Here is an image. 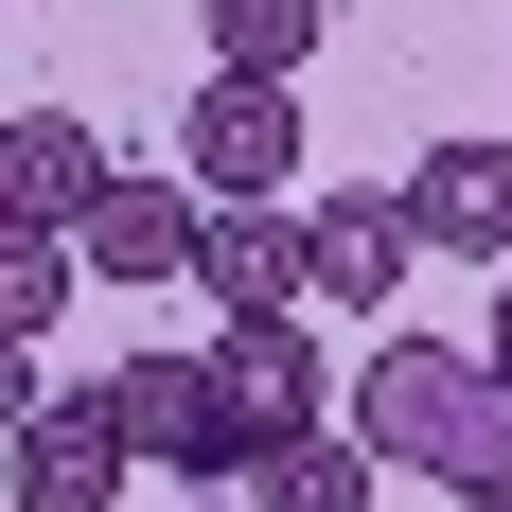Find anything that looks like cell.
I'll use <instances>...</instances> for the list:
<instances>
[{
    "mask_svg": "<svg viewBox=\"0 0 512 512\" xmlns=\"http://www.w3.org/2000/svg\"><path fill=\"white\" fill-rule=\"evenodd\" d=\"M354 442L389 477H442V495H512V389L460 336H371L354 354Z\"/></svg>",
    "mask_w": 512,
    "mask_h": 512,
    "instance_id": "obj_1",
    "label": "cell"
},
{
    "mask_svg": "<svg viewBox=\"0 0 512 512\" xmlns=\"http://www.w3.org/2000/svg\"><path fill=\"white\" fill-rule=\"evenodd\" d=\"M177 177H195L212 212H301V89L195 71V106H177Z\"/></svg>",
    "mask_w": 512,
    "mask_h": 512,
    "instance_id": "obj_2",
    "label": "cell"
},
{
    "mask_svg": "<svg viewBox=\"0 0 512 512\" xmlns=\"http://www.w3.org/2000/svg\"><path fill=\"white\" fill-rule=\"evenodd\" d=\"M212 389H230V477H265L283 442H318V424H336L318 318H230V336H212Z\"/></svg>",
    "mask_w": 512,
    "mask_h": 512,
    "instance_id": "obj_3",
    "label": "cell"
},
{
    "mask_svg": "<svg viewBox=\"0 0 512 512\" xmlns=\"http://www.w3.org/2000/svg\"><path fill=\"white\" fill-rule=\"evenodd\" d=\"M124 477H142V442H124L106 389H18V442H0V495L18 512H106Z\"/></svg>",
    "mask_w": 512,
    "mask_h": 512,
    "instance_id": "obj_4",
    "label": "cell"
},
{
    "mask_svg": "<svg viewBox=\"0 0 512 512\" xmlns=\"http://www.w3.org/2000/svg\"><path fill=\"white\" fill-rule=\"evenodd\" d=\"M106 407H124V442H142V477H230V389H212V354H177V336H142V354L106 371Z\"/></svg>",
    "mask_w": 512,
    "mask_h": 512,
    "instance_id": "obj_5",
    "label": "cell"
},
{
    "mask_svg": "<svg viewBox=\"0 0 512 512\" xmlns=\"http://www.w3.org/2000/svg\"><path fill=\"white\" fill-rule=\"evenodd\" d=\"M389 195H407L424 265H512V142H424Z\"/></svg>",
    "mask_w": 512,
    "mask_h": 512,
    "instance_id": "obj_6",
    "label": "cell"
},
{
    "mask_svg": "<svg viewBox=\"0 0 512 512\" xmlns=\"http://www.w3.org/2000/svg\"><path fill=\"white\" fill-rule=\"evenodd\" d=\"M71 248H89V283H195L212 195H195V177H142V159H124V177H106V212L71 230Z\"/></svg>",
    "mask_w": 512,
    "mask_h": 512,
    "instance_id": "obj_7",
    "label": "cell"
},
{
    "mask_svg": "<svg viewBox=\"0 0 512 512\" xmlns=\"http://www.w3.org/2000/svg\"><path fill=\"white\" fill-rule=\"evenodd\" d=\"M106 177H124V159H106L71 106H18V124H0V230H89Z\"/></svg>",
    "mask_w": 512,
    "mask_h": 512,
    "instance_id": "obj_8",
    "label": "cell"
},
{
    "mask_svg": "<svg viewBox=\"0 0 512 512\" xmlns=\"http://www.w3.org/2000/svg\"><path fill=\"white\" fill-rule=\"evenodd\" d=\"M195 301H212V336H230V318H318V248H301V212H212Z\"/></svg>",
    "mask_w": 512,
    "mask_h": 512,
    "instance_id": "obj_9",
    "label": "cell"
},
{
    "mask_svg": "<svg viewBox=\"0 0 512 512\" xmlns=\"http://www.w3.org/2000/svg\"><path fill=\"white\" fill-rule=\"evenodd\" d=\"M301 248H318V318H371L424 265V230H407V195H301Z\"/></svg>",
    "mask_w": 512,
    "mask_h": 512,
    "instance_id": "obj_10",
    "label": "cell"
},
{
    "mask_svg": "<svg viewBox=\"0 0 512 512\" xmlns=\"http://www.w3.org/2000/svg\"><path fill=\"white\" fill-rule=\"evenodd\" d=\"M389 495V460H371L354 424H318V442H283V460L248 477V512H371Z\"/></svg>",
    "mask_w": 512,
    "mask_h": 512,
    "instance_id": "obj_11",
    "label": "cell"
},
{
    "mask_svg": "<svg viewBox=\"0 0 512 512\" xmlns=\"http://www.w3.org/2000/svg\"><path fill=\"white\" fill-rule=\"evenodd\" d=\"M318 18H336V0H195V36H212V71H265V89H301V53H318Z\"/></svg>",
    "mask_w": 512,
    "mask_h": 512,
    "instance_id": "obj_12",
    "label": "cell"
},
{
    "mask_svg": "<svg viewBox=\"0 0 512 512\" xmlns=\"http://www.w3.org/2000/svg\"><path fill=\"white\" fill-rule=\"evenodd\" d=\"M71 265H89L71 230H0V336H18V354H36L53 318H71Z\"/></svg>",
    "mask_w": 512,
    "mask_h": 512,
    "instance_id": "obj_13",
    "label": "cell"
},
{
    "mask_svg": "<svg viewBox=\"0 0 512 512\" xmlns=\"http://www.w3.org/2000/svg\"><path fill=\"white\" fill-rule=\"evenodd\" d=\"M495 389H512V283H495Z\"/></svg>",
    "mask_w": 512,
    "mask_h": 512,
    "instance_id": "obj_14",
    "label": "cell"
},
{
    "mask_svg": "<svg viewBox=\"0 0 512 512\" xmlns=\"http://www.w3.org/2000/svg\"><path fill=\"white\" fill-rule=\"evenodd\" d=\"M442 512H512V495H442Z\"/></svg>",
    "mask_w": 512,
    "mask_h": 512,
    "instance_id": "obj_15",
    "label": "cell"
}]
</instances>
